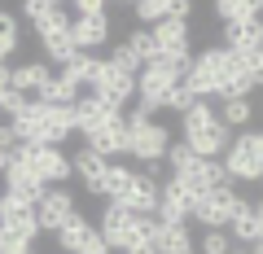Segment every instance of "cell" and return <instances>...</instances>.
Segmentation results:
<instances>
[{"mask_svg": "<svg viewBox=\"0 0 263 254\" xmlns=\"http://www.w3.org/2000/svg\"><path fill=\"white\" fill-rule=\"evenodd\" d=\"M241 70V57L228 53L224 44L215 48H202L197 57H189V70H184V88L197 96V101H211V96H224L228 79Z\"/></svg>", "mask_w": 263, "mask_h": 254, "instance_id": "obj_1", "label": "cell"}, {"mask_svg": "<svg viewBox=\"0 0 263 254\" xmlns=\"http://www.w3.org/2000/svg\"><path fill=\"white\" fill-rule=\"evenodd\" d=\"M180 127H184L180 141L193 149V158H224L228 141H233V132L219 123V114H215L211 101H193V110L180 114Z\"/></svg>", "mask_w": 263, "mask_h": 254, "instance_id": "obj_2", "label": "cell"}, {"mask_svg": "<svg viewBox=\"0 0 263 254\" xmlns=\"http://www.w3.org/2000/svg\"><path fill=\"white\" fill-rule=\"evenodd\" d=\"M127 158L132 162H162L167 158V149H171V127H162L154 114H145L141 105H132L127 114Z\"/></svg>", "mask_w": 263, "mask_h": 254, "instance_id": "obj_3", "label": "cell"}, {"mask_svg": "<svg viewBox=\"0 0 263 254\" xmlns=\"http://www.w3.org/2000/svg\"><path fill=\"white\" fill-rule=\"evenodd\" d=\"M184 70H189V62H167V57L145 62L141 75H136V105L145 114H158L167 105V92L176 84H184Z\"/></svg>", "mask_w": 263, "mask_h": 254, "instance_id": "obj_4", "label": "cell"}, {"mask_svg": "<svg viewBox=\"0 0 263 254\" xmlns=\"http://www.w3.org/2000/svg\"><path fill=\"white\" fill-rule=\"evenodd\" d=\"M228 184H263V132H237L224 149Z\"/></svg>", "mask_w": 263, "mask_h": 254, "instance_id": "obj_5", "label": "cell"}, {"mask_svg": "<svg viewBox=\"0 0 263 254\" xmlns=\"http://www.w3.org/2000/svg\"><path fill=\"white\" fill-rule=\"evenodd\" d=\"M246 206V198L237 193L233 184L224 188H211V193H202V198H193V210H189V219H193L202 232H211V228H228L233 224V215Z\"/></svg>", "mask_w": 263, "mask_h": 254, "instance_id": "obj_6", "label": "cell"}, {"mask_svg": "<svg viewBox=\"0 0 263 254\" xmlns=\"http://www.w3.org/2000/svg\"><path fill=\"white\" fill-rule=\"evenodd\" d=\"M18 158L31 167V175L44 188H66V180L75 175L70 171V153L53 149V145H18Z\"/></svg>", "mask_w": 263, "mask_h": 254, "instance_id": "obj_7", "label": "cell"}, {"mask_svg": "<svg viewBox=\"0 0 263 254\" xmlns=\"http://www.w3.org/2000/svg\"><path fill=\"white\" fill-rule=\"evenodd\" d=\"M35 27V35H40V48H44V62L48 66H70V57H75V44H70V13H53V18H44V22H31Z\"/></svg>", "mask_w": 263, "mask_h": 254, "instance_id": "obj_8", "label": "cell"}, {"mask_svg": "<svg viewBox=\"0 0 263 254\" xmlns=\"http://www.w3.org/2000/svg\"><path fill=\"white\" fill-rule=\"evenodd\" d=\"M53 241L62 245V254H110L105 241H101V232H97V224L88 215H79V210L53 232Z\"/></svg>", "mask_w": 263, "mask_h": 254, "instance_id": "obj_9", "label": "cell"}, {"mask_svg": "<svg viewBox=\"0 0 263 254\" xmlns=\"http://www.w3.org/2000/svg\"><path fill=\"white\" fill-rule=\"evenodd\" d=\"M136 224H141V215H132V210L105 202L101 219H97V232H101V241H105V250H110V254H123V250H127V241L136 237Z\"/></svg>", "mask_w": 263, "mask_h": 254, "instance_id": "obj_10", "label": "cell"}, {"mask_svg": "<svg viewBox=\"0 0 263 254\" xmlns=\"http://www.w3.org/2000/svg\"><path fill=\"white\" fill-rule=\"evenodd\" d=\"M92 92L101 96L110 110H119V114H127L132 105H136V79L132 75H123V70H114L110 62L101 66V75H97V84H92Z\"/></svg>", "mask_w": 263, "mask_h": 254, "instance_id": "obj_11", "label": "cell"}, {"mask_svg": "<svg viewBox=\"0 0 263 254\" xmlns=\"http://www.w3.org/2000/svg\"><path fill=\"white\" fill-rule=\"evenodd\" d=\"M75 210H79V206H75V193H70V188H44V198L35 202V224H40V232L53 237L66 219L75 215Z\"/></svg>", "mask_w": 263, "mask_h": 254, "instance_id": "obj_12", "label": "cell"}, {"mask_svg": "<svg viewBox=\"0 0 263 254\" xmlns=\"http://www.w3.org/2000/svg\"><path fill=\"white\" fill-rule=\"evenodd\" d=\"M171 180H180L193 198H202V193H211V188H224L228 184V171H224L219 158H193L180 175H171Z\"/></svg>", "mask_w": 263, "mask_h": 254, "instance_id": "obj_13", "label": "cell"}, {"mask_svg": "<svg viewBox=\"0 0 263 254\" xmlns=\"http://www.w3.org/2000/svg\"><path fill=\"white\" fill-rule=\"evenodd\" d=\"M84 145H88L92 153H101L105 162L123 158V153H127V119H123V114H114L110 123H101V127H92V132L84 136Z\"/></svg>", "mask_w": 263, "mask_h": 254, "instance_id": "obj_14", "label": "cell"}, {"mask_svg": "<svg viewBox=\"0 0 263 254\" xmlns=\"http://www.w3.org/2000/svg\"><path fill=\"white\" fill-rule=\"evenodd\" d=\"M110 35H114L110 13L105 18H70V44H75V53H101V48H110Z\"/></svg>", "mask_w": 263, "mask_h": 254, "instance_id": "obj_15", "label": "cell"}, {"mask_svg": "<svg viewBox=\"0 0 263 254\" xmlns=\"http://www.w3.org/2000/svg\"><path fill=\"white\" fill-rule=\"evenodd\" d=\"M48 84H53V66H48L44 57H40V62H22V66H9V88H13V92H22L27 101H40Z\"/></svg>", "mask_w": 263, "mask_h": 254, "instance_id": "obj_16", "label": "cell"}, {"mask_svg": "<svg viewBox=\"0 0 263 254\" xmlns=\"http://www.w3.org/2000/svg\"><path fill=\"white\" fill-rule=\"evenodd\" d=\"M114 206H123V210H132V215H158V180H149L145 171H136L132 175V184L123 188V198L114 202Z\"/></svg>", "mask_w": 263, "mask_h": 254, "instance_id": "obj_17", "label": "cell"}, {"mask_svg": "<svg viewBox=\"0 0 263 254\" xmlns=\"http://www.w3.org/2000/svg\"><path fill=\"white\" fill-rule=\"evenodd\" d=\"M154 35V48H158V57H167V62H189V22H158V27H149Z\"/></svg>", "mask_w": 263, "mask_h": 254, "instance_id": "obj_18", "label": "cell"}, {"mask_svg": "<svg viewBox=\"0 0 263 254\" xmlns=\"http://www.w3.org/2000/svg\"><path fill=\"white\" fill-rule=\"evenodd\" d=\"M189 210H193V193L180 180H162L158 184V219L162 224H189Z\"/></svg>", "mask_w": 263, "mask_h": 254, "instance_id": "obj_19", "label": "cell"}, {"mask_svg": "<svg viewBox=\"0 0 263 254\" xmlns=\"http://www.w3.org/2000/svg\"><path fill=\"white\" fill-rule=\"evenodd\" d=\"M0 180L9 184V188H5V193H13V198L31 202V206H35V202L44 198V184H40V180L31 175V167H27V162L18 158V149H13V158H9V171H5V175H0Z\"/></svg>", "mask_w": 263, "mask_h": 254, "instance_id": "obj_20", "label": "cell"}, {"mask_svg": "<svg viewBox=\"0 0 263 254\" xmlns=\"http://www.w3.org/2000/svg\"><path fill=\"white\" fill-rule=\"evenodd\" d=\"M0 224L18 228V232H27L31 241L40 237V224H35V206L22 198H13V193H0Z\"/></svg>", "mask_w": 263, "mask_h": 254, "instance_id": "obj_21", "label": "cell"}, {"mask_svg": "<svg viewBox=\"0 0 263 254\" xmlns=\"http://www.w3.org/2000/svg\"><path fill=\"white\" fill-rule=\"evenodd\" d=\"M70 110H75V132H79V136H88L92 127H101V123H110L114 114H119V110H110V105H105L97 92H84L75 105H70Z\"/></svg>", "mask_w": 263, "mask_h": 254, "instance_id": "obj_22", "label": "cell"}, {"mask_svg": "<svg viewBox=\"0 0 263 254\" xmlns=\"http://www.w3.org/2000/svg\"><path fill=\"white\" fill-rule=\"evenodd\" d=\"M259 44H263V22L259 18L254 22H228L224 27V48L228 53L250 57V53H259Z\"/></svg>", "mask_w": 263, "mask_h": 254, "instance_id": "obj_23", "label": "cell"}, {"mask_svg": "<svg viewBox=\"0 0 263 254\" xmlns=\"http://www.w3.org/2000/svg\"><path fill=\"white\" fill-rule=\"evenodd\" d=\"M101 66H105V57H97V53H75V57H70V66H62L57 75H66L70 84L79 88V92H92V84H97V75H101Z\"/></svg>", "mask_w": 263, "mask_h": 254, "instance_id": "obj_24", "label": "cell"}, {"mask_svg": "<svg viewBox=\"0 0 263 254\" xmlns=\"http://www.w3.org/2000/svg\"><path fill=\"white\" fill-rule=\"evenodd\" d=\"M154 245H158V254H193L197 250V237L189 232V224H162V219H158Z\"/></svg>", "mask_w": 263, "mask_h": 254, "instance_id": "obj_25", "label": "cell"}, {"mask_svg": "<svg viewBox=\"0 0 263 254\" xmlns=\"http://www.w3.org/2000/svg\"><path fill=\"white\" fill-rule=\"evenodd\" d=\"M105 167H110V162H105L101 153H92L88 145H79V149L70 153V171H75V175H79V180L88 184V193H97V184H101Z\"/></svg>", "mask_w": 263, "mask_h": 254, "instance_id": "obj_26", "label": "cell"}, {"mask_svg": "<svg viewBox=\"0 0 263 254\" xmlns=\"http://www.w3.org/2000/svg\"><path fill=\"white\" fill-rule=\"evenodd\" d=\"M224 232L233 237V245H246V250H250V245L259 241L263 232H259V215H254V202H246V206L237 210V215H233V224H228Z\"/></svg>", "mask_w": 263, "mask_h": 254, "instance_id": "obj_27", "label": "cell"}, {"mask_svg": "<svg viewBox=\"0 0 263 254\" xmlns=\"http://www.w3.org/2000/svg\"><path fill=\"white\" fill-rule=\"evenodd\" d=\"M132 175H136V171H132L127 162H110V167H105V175H101V184H97V193H92V198L119 202V198H123V188L132 184Z\"/></svg>", "mask_w": 263, "mask_h": 254, "instance_id": "obj_28", "label": "cell"}, {"mask_svg": "<svg viewBox=\"0 0 263 254\" xmlns=\"http://www.w3.org/2000/svg\"><path fill=\"white\" fill-rule=\"evenodd\" d=\"M219 123H224L228 132H250V123H254V101H219Z\"/></svg>", "mask_w": 263, "mask_h": 254, "instance_id": "obj_29", "label": "cell"}, {"mask_svg": "<svg viewBox=\"0 0 263 254\" xmlns=\"http://www.w3.org/2000/svg\"><path fill=\"white\" fill-rule=\"evenodd\" d=\"M215 18L224 22H254V18H263V0H219L215 5Z\"/></svg>", "mask_w": 263, "mask_h": 254, "instance_id": "obj_30", "label": "cell"}, {"mask_svg": "<svg viewBox=\"0 0 263 254\" xmlns=\"http://www.w3.org/2000/svg\"><path fill=\"white\" fill-rule=\"evenodd\" d=\"M79 96H84V92H79L66 75H53V84L44 88V96H40V101H44V105H75Z\"/></svg>", "mask_w": 263, "mask_h": 254, "instance_id": "obj_31", "label": "cell"}, {"mask_svg": "<svg viewBox=\"0 0 263 254\" xmlns=\"http://www.w3.org/2000/svg\"><path fill=\"white\" fill-rule=\"evenodd\" d=\"M123 44L132 48V57H136L141 66L158 57V48H154V35H149V27H136V31H127V40H123Z\"/></svg>", "mask_w": 263, "mask_h": 254, "instance_id": "obj_32", "label": "cell"}, {"mask_svg": "<svg viewBox=\"0 0 263 254\" xmlns=\"http://www.w3.org/2000/svg\"><path fill=\"white\" fill-rule=\"evenodd\" d=\"M18 44H22L18 18H13V13H5V9H0V62H5V57H13V53H18Z\"/></svg>", "mask_w": 263, "mask_h": 254, "instance_id": "obj_33", "label": "cell"}, {"mask_svg": "<svg viewBox=\"0 0 263 254\" xmlns=\"http://www.w3.org/2000/svg\"><path fill=\"white\" fill-rule=\"evenodd\" d=\"M132 13H136L141 22H149V27H158V22L171 18V0H136Z\"/></svg>", "mask_w": 263, "mask_h": 254, "instance_id": "obj_34", "label": "cell"}, {"mask_svg": "<svg viewBox=\"0 0 263 254\" xmlns=\"http://www.w3.org/2000/svg\"><path fill=\"white\" fill-rule=\"evenodd\" d=\"M35 250V241H31L27 232H18V228L0 224V254H31Z\"/></svg>", "mask_w": 263, "mask_h": 254, "instance_id": "obj_35", "label": "cell"}, {"mask_svg": "<svg viewBox=\"0 0 263 254\" xmlns=\"http://www.w3.org/2000/svg\"><path fill=\"white\" fill-rule=\"evenodd\" d=\"M228 250H233V237L224 228H211V232L197 237V254H228Z\"/></svg>", "mask_w": 263, "mask_h": 254, "instance_id": "obj_36", "label": "cell"}, {"mask_svg": "<svg viewBox=\"0 0 263 254\" xmlns=\"http://www.w3.org/2000/svg\"><path fill=\"white\" fill-rule=\"evenodd\" d=\"M105 62H110L114 70H123V75H141V62H136V57H132V48L127 44H110V57H105Z\"/></svg>", "mask_w": 263, "mask_h": 254, "instance_id": "obj_37", "label": "cell"}, {"mask_svg": "<svg viewBox=\"0 0 263 254\" xmlns=\"http://www.w3.org/2000/svg\"><path fill=\"white\" fill-rule=\"evenodd\" d=\"M66 5H57V0H27L22 5V18L27 22H44V18H53V13H62Z\"/></svg>", "mask_w": 263, "mask_h": 254, "instance_id": "obj_38", "label": "cell"}, {"mask_svg": "<svg viewBox=\"0 0 263 254\" xmlns=\"http://www.w3.org/2000/svg\"><path fill=\"white\" fill-rule=\"evenodd\" d=\"M189 162H193V149H189L184 141H171V149H167V158H162V167H171V175H180Z\"/></svg>", "mask_w": 263, "mask_h": 254, "instance_id": "obj_39", "label": "cell"}, {"mask_svg": "<svg viewBox=\"0 0 263 254\" xmlns=\"http://www.w3.org/2000/svg\"><path fill=\"white\" fill-rule=\"evenodd\" d=\"M193 101H197V96L189 92L184 84H176V88L167 92V105H162V110H171V114H189V110H193Z\"/></svg>", "mask_w": 263, "mask_h": 254, "instance_id": "obj_40", "label": "cell"}, {"mask_svg": "<svg viewBox=\"0 0 263 254\" xmlns=\"http://www.w3.org/2000/svg\"><path fill=\"white\" fill-rule=\"evenodd\" d=\"M27 96H22V92H13V88H9V92H0V119H18V114L22 110H27Z\"/></svg>", "mask_w": 263, "mask_h": 254, "instance_id": "obj_41", "label": "cell"}, {"mask_svg": "<svg viewBox=\"0 0 263 254\" xmlns=\"http://www.w3.org/2000/svg\"><path fill=\"white\" fill-rule=\"evenodd\" d=\"M105 13H110V5H101V0H75L70 18H105Z\"/></svg>", "mask_w": 263, "mask_h": 254, "instance_id": "obj_42", "label": "cell"}, {"mask_svg": "<svg viewBox=\"0 0 263 254\" xmlns=\"http://www.w3.org/2000/svg\"><path fill=\"white\" fill-rule=\"evenodd\" d=\"M0 149H5V153H13V149H18V136H13V127H9V123H0Z\"/></svg>", "mask_w": 263, "mask_h": 254, "instance_id": "obj_43", "label": "cell"}, {"mask_svg": "<svg viewBox=\"0 0 263 254\" xmlns=\"http://www.w3.org/2000/svg\"><path fill=\"white\" fill-rule=\"evenodd\" d=\"M0 92H9V66L0 62Z\"/></svg>", "mask_w": 263, "mask_h": 254, "instance_id": "obj_44", "label": "cell"}, {"mask_svg": "<svg viewBox=\"0 0 263 254\" xmlns=\"http://www.w3.org/2000/svg\"><path fill=\"white\" fill-rule=\"evenodd\" d=\"M254 215H259V232H263V198L254 202ZM259 241H263V237H259Z\"/></svg>", "mask_w": 263, "mask_h": 254, "instance_id": "obj_45", "label": "cell"}, {"mask_svg": "<svg viewBox=\"0 0 263 254\" xmlns=\"http://www.w3.org/2000/svg\"><path fill=\"white\" fill-rule=\"evenodd\" d=\"M9 158H13V153H5V149H0V175L9 171Z\"/></svg>", "mask_w": 263, "mask_h": 254, "instance_id": "obj_46", "label": "cell"}, {"mask_svg": "<svg viewBox=\"0 0 263 254\" xmlns=\"http://www.w3.org/2000/svg\"><path fill=\"white\" fill-rule=\"evenodd\" d=\"M228 254H250V250H246V245H233V250H228Z\"/></svg>", "mask_w": 263, "mask_h": 254, "instance_id": "obj_47", "label": "cell"}, {"mask_svg": "<svg viewBox=\"0 0 263 254\" xmlns=\"http://www.w3.org/2000/svg\"><path fill=\"white\" fill-rule=\"evenodd\" d=\"M250 254H263V241H254V245H250Z\"/></svg>", "mask_w": 263, "mask_h": 254, "instance_id": "obj_48", "label": "cell"}]
</instances>
